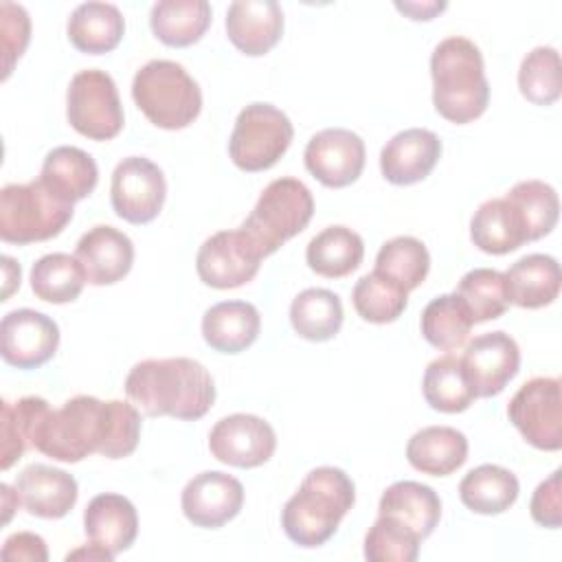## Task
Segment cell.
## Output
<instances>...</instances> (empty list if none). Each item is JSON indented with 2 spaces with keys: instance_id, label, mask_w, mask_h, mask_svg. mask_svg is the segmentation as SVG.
<instances>
[{
  "instance_id": "obj_17",
  "label": "cell",
  "mask_w": 562,
  "mask_h": 562,
  "mask_svg": "<svg viewBox=\"0 0 562 562\" xmlns=\"http://www.w3.org/2000/svg\"><path fill=\"white\" fill-rule=\"evenodd\" d=\"M75 257L79 259L88 283L112 285L132 270L134 244L123 231L97 224L79 237Z\"/></svg>"
},
{
  "instance_id": "obj_16",
  "label": "cell",
  "mask_w": 562,
  "mask_h": 562,
  "mask_svg": "<svg viewBox=\"0 0 562 562\" xmlns=\"http://www.w3.org/2000/svg\"><path fill=\"white\" fill-rule=\"evenodd\" d=\"M182 514L189 522L204 529H217L233 520L244 505V485L217 470L195 474L180 496Z\"/></svg>"
},
{
  "instance_id": "obj_22",
  "label": "cell",
  "mask_w": 562,
  "mask_h": 562,
  "mask_svg": "<svg viewBox=\"0 0 562 562\" xmlns=\"http://www.w3.org/2000/svg\"><path fill=\"white\" fill-rule=\"evenodd\" d=\"M503 274L507 301L518 307L538 310L551 305L560 294V263L551 255H525Z\"/></svg>"
},
{
  "instance_id": "obj_27",
  "label": "cell",
  "mask_w": 562,
  "mask_h": 562,
  "mask_svg": "<svg viewBox=\"0 0 562 562\" xmlns=\"http://www.w3.org/2000/svg\"><path fill=\"white\" fill-rule=\"evenodd\" d=\"M472 244L487 255H507L527 241L516 206L503 195L485 200L470 220Z\"/></svg>"
},
{
  "instance_id": "obj_6",
  "label": "cell",
  "mask_w": 562,
  "mask_h": 562,
  "mask_svg": "<svg viewBox=\"0 0 562 562\" xmlns=\"http://www.w3.org/2000/svg\"><path fill=\"white\" fill-rule=\"evenodd\" d=\"M312 215V191L296 178H277L261 191L241 228L268 257L299 235L310 224Z\"/></svg>"
},
{
  "instance_id": "obj_13",
  "label": "cell",
  "mask_w": 562,
  "mask_h": 562,
  "mask_svg": "<svg viewBox=\"0 0 562 562\" xmlns=\"http://www.w3.org/2000/svg\"><path fill=\"white\" fill-rule=\"evenodd\" d=\"M364 140L345 127L316 132L305 145L307 171L329 189L353 184L364 169Z\"/></svg>"
},
{
  "instance_id": "obj_29",
  "label": "cell",
  "mask_w": 562,
  "mask_h": 562,
  "mask_svg": "<svg viewBox=\"0 0 562 562\" xmlns=\"http://www.w3.org/2000/svg\"><path fill=\"white\" fill-rule=\"evenodd\" d=\"M520 485L514 472L496 463H483L470 470L459 483L461 503L483 516H496L507 512L518 498Z\"/></svg>"
},
{
  "instance_id": "obj_42",
  "label": "cell",
  "mask_w": 562,
  "mask_h": 562,
  "mask_svg": "<svg viewBox=\"0 0 562 562\" xmlns=\"http://www.w3.org/2000/svg\"><path fill=\"white\" fill-rule=\"evenodd\" d=\"M140 439V413L132 402L108 400V430L99 450L105 459L130 457Z\"/></svg>"
},
{
  "instance_id": "obj_40",
  "label": "cell",
  "mask_w": 562,
  "mask_h": 562,
  "mask_svg": "<svg viewBox=\"0 0 562 562\" xmlns=\"http://www.w3.org/2000/svg\"><path fill=\"white\" fill-rule=\"evenodd\" d=\"M351 301L362 321L386 325L402 316L408 303V292L380 277L378 272H369L356 281Z\"/></svg>"
},
{
  "instance_id": "obj_44",
  "label": "cell",
  "mask_w": 562,
  "mask_h": 562,
  "mask_svg": "<svg viewBox=\"0 0 562 562\" xmlns=\"http://www.w3.org/2000/svg\"><path fill=\"white\" fill-rule=\"evenodd\" d=\"M562 470H553L549 479H544L531 496L529 512L533 522L547 529H558L562 525V487H560Z\"/></svg>"
},
{
  "instance_id": "obj_37",
  "label": "cell",
  "mask_w": 562,
  "mask_h": 562,
  "mask_svg": "<svg viewBox=\"0 0 562 562\" xmlns=\"http://www.w3.org/2000/svg\"><path fill=\"white\" fill-rule=\"evenodd\" d=\"M505 198L520 213L527 241H536L555 228L560 202L551 184L542 180H520L505 193Z\"/></svg>"
},
{
  "instance_id": "obj_26",
  "label": "cell",
  "mask_w": 562,
  "mask_h": 562,
  "mask_svg": "<svg viewBox=\"0 0 562 562\" xmlns=\"http://www.w3.org/2000/svg\"><path fill=\"white\" fill-rule=\"evenodd\" d=\"M378 514L404 522L419 540H426L441 518V498L430 485L397 481L382 492Z\"/></svg>"
},
{
  "instance_id": "obj_38",
  "label": "cell",
  "mask_w": 562,
  "mask_h": 562,
  "mask_svg": "<svg viewBox=\"0 0 562 562\" xmlns=\"http://www.w3.org/2000/svg\"><path fill=\"white\" fill-rule=\"evenodd\" d=\"M454 294L463 301L474 325L503 316L509 305L505 292V274L494 268H474L465 272Z\"/></svg>"
},
{
  "instance_id": "obj_15",
  "label": "cell",
  "mask_w": 562,
  "mask_h": 562,
  "mask_svg": "<svg viewBox=\"0 0 562 562\" xmlns=\"http://www.w3.org/2000/svg\"><path fill=\"white\" fill-rule=\"evenodd\" d=\"M461 362L476 397H494L518 373L520 349L509 334L487 331L468 342Z\"/></svg>"
},
{
  "instance_id": "obj_20",
  "label": "cell",
  "mask_w": 562,
  "mask_h": 562,
  "mask_svg": "<svg viewBox=\"0 0 562 562\" xmlns=\"http://www.w3.org/2000/svg\"><path fill=\"white\" fill-rule=\"evenodd\" d=\"M15 492L22 507L31 516L48 520L64 518L75 507L79 496V487L72 474L44 463L24 468L15 479Z\"/></svg>"
},
{
  "instance_id": "obj_28",
  "label": "cell",
  "mask_w": 562,
  "mask_h": 562,
  "mask_svg": "<svg viewBox=\"0 0 562 562\" xmlns=\"http://www.w3.org/2000/svg\"><path fill=\"white\" fill-rule=\"evenodd\" d=\"M70 44L88 55H103L119 46L125 33V20L119 7L110 2L79 4L66 24Z\"/></svg>"
},
{
  "instance_id": "obj_3",
  "label": "cell",
  "mask_w": 562,
  "mask_h": 562,
  "mask_svg": "<svg viewBox=\"0 0 562 562\" xmlns=\"http://www.w3.org/2000/svg\"><path fill=\"white\" fill-rule=\"evenodd\" d=\"M432 105L450 123L479 119L490 103V83L479 46L461 35L441 40L430 55Z\"/></svg>"
},
{
  "instance_id": "obj_47",
  "label": "cell",
  "mask_w": 562,
  "mask_h": 562,
  "mask_svg": "<svg viewBox=\"0 0 562 562\" xmlns=\"http://www.w3.org/2000/svg\"><path fill=\"white\" fill-rule=\"evenodd\" d=\"M66 560H68V562H70V560H105V562H112L114 555H112L110 551H105V549H101V547H97V544L90 542V544H86V547H79V549L66 553Z\"/></svg>"
},
{
  "instance_id": "obj_31",
  "label": "cell",
  "mask_w": 562,
  "mask_h": 562,
  "mask_svg": "<svg viewBox=\"0 0 562 562\" xmlns=\"http://www.w3.org/2000/svg\"><path fill=\"white\" fill-rule=\"evenodd\" d=\"M364 257L362 237L347 226H327L316 233L305 250L310 270L327 279H340L351 274Z\"/></svg>"
},
{
  "instance_id": "obj_19",
  "label": "cell",
  "mask_w": 562,
  "mask_h": 562,
  "mask_svg": "<svg viewBox=\"0 0 562 562\" xmlns=\"http://www.w3.org/2000/svg\"><path fill=\"white\" fill-rule=\"evenodd\" d=\"M226 35L248 57L270 53L283 35V11L274 0H235L226 11Z\"/></svg>"
},
{
  "instance_id": "obj_43",
  "label": "cell",
  "mask_w": 562,
  "mask_h": 562,
  "mask_svg": "<svg viewBox=\"0 0 562 562\" xmlns=\"http://www.w3.org/2000/svg\"><path fill=\"white\" fill-rule=\"evenodd\" d=\"M0 22H2V79H7L22 57L31 40V18L22 4L2 2L0 4Z\"/></svg>"
},
{
  "instance_id": "obj_41",
  "label": "cell",
  "mask_w": 562,
  "mask_h": 562,
  "mask_svg": "<svg viewBox=\"0 0 562 562\" xmlns=\"http://www.w3.org/2000/svg\"><path fill=\"white\" fill-rule=\"evenodd\" d=\"M419 542L417 533L404 522L378 514L364 536V558L369 562H415Z\"/></svg>"
},
{
  "instance_id": "obj_30",
  "label": "cell",
  "mask_w": 562,
  "mask_h": 562,
  "mask_svg": "<svg viewBox=\"0 0 562 562\" xmlns=\"http://www.w3.org/2000/svg\"><path fill=\"white\" fill-rule=\"evenodd\" d=\"M211 24L206 0H160L151 7V33L167 46L184 48L195 44Z\"/></svg>"
},
{
  "instance_id": "obj_9",
  "label": "cell",
  "mask_w": 562,
  "mask_h": 562,
  "mask_svg": "<svg viewBox=\"0 0 562 562\" xmlns=\"http://www.w3.org/2000/svg\"><path fill=\"white\" fill-rule=\"evenodd\" d=\"M509 422L527 443L555 452L562 448V391L560 378L527 380L507 404Z\"/></svg>"
},
{
  "instance_id": "obj_35",
  "label": "cell",
  "mask_w": 562,
  "mask_h": 562,
  "mask_svg": "<svg viewBox=\"0 0 562 562\" xmlns=\"http://www.w3.org/2000/svg\"><path fill=\"white\" fill-rule=\"evenodd\" d=\"M86 283V272L75 255L50 252L31 268V290L46 303H72Z\"/></svg>"
},
{
  "instance_id": "obj_48",
  "label": "cell",
  "mask_w": 562,
  "mask_h": 562,
  "mask_svg": "<svg viewBox=\"0 0 562 562\" xmlns=\"http://www.w3.org/2000/svg\"><path fill=\"white\" fill-rule=\"evenodd\" d=\"M4 263V294L2 301H9L11 292L20 288V263H15L11 257H2Z\"/></svg>"
},
{
  "instance_id": "obj_36",
  "label": "cell",
  "mask_w": 562,
  "mask_h": 562,
  "mask_svg": "<svg viewBox=\"0 0 562 562\" xmlns=\"http://www.w3.org/2000/svg\"><path fill=\"white\" fill-rule=\"evenodd\" d=\"M470 312L465 310L463 301L452 294H439L435 296L422 312V334L435 349L441 351H454L459 349L472 329Z\"/></svg>"
},
{
  "instance_id": "obj_45",
  "label": "cell",
  "mask_w": 562,
  "mask_h": 562,
  "mask_svg": "<svg viewBox=\"0 0 562 562\" xmlns=\"http://www.w3.org/2000/svg\"><path fill=\"white\" fill-rule=\"evenodd\" d=\"M2 560H29V562H46L48 560V549L42 536L31 533V531H18L11 533L0 551Z\"/></svg>"
},
{
  "instance_id": "obj_1",
  "label": "cell",
  "mask_w": 562,
  "mask_h": 562,
  "mask_svg": "<svg viewBox=\"0 0 562 562\" xmlns=\"http://www.w3.org/2000/svg\"><path fill=\"white\" fill-rule=\"evenodd\" d=\"M125 395L147 417L195 422L211 411L215 382L209 369L193 358H149L130 369Z\"/></svg>"
},
{
  "instance_id": "obj_46",
  "label": "cell",
  "mask_w": 562,
  "mask_h": 562,
  "mask_svg": "<svg viewBox=\"0 0 562 562\" xmlns=\"http://www.w3.org/2000/svg\"><path fill=\"white\" fill-rule=\"evenodd\" d=\"M446 7V2H395V9L406 13L411 20H432Z\"/></svg>"
},
{
  "instance_id": "obj_25",
  "label": "cell",
  "mask_w": 562,
  "mask_h": 562,
  "mask_svg": "<svg viewBox=\"0 0 562 562\" xmlns=\"http://www.w3.org/2000/svg\"><path fill=\"white\" fill-rule=\"evenodd\" d=\"M408 463L430 476H448L468 459V439L452 426H426L406 443Z\"/></svg>"
},
{
  "instance_id": "obj_34",
  "label": "cell",
  "mask_w": 562,
  "mask_h": 562,
  "mask_svg": "<svg viewBox=\"0 0 562 562\" xmlns=\"http://www.w3.org/2000/svg\"><path fill=\"white\" fill-rule=\"evenodd\" d=\"M430 270V255L424 241L411 235H400L382 244L375 257V268L380 277L400 285L404 292L419 288Z\"/></svg>"
},
{
  "instance_id": "obj_12",
  "label": "cell",
  "mask_w": 562,
  "mask_h": 562,
  "mask_svg": "<svg viewBox=\"0 0 562 562\" xmlns=\"http://www.w3.org/2000/svg\"><path fill=\"white\" fill-rule=\"evenodd\" d=\"M274 448V428L266 419L248 413L222 417L209 432L211 454L233 468H259L270 461Z\"/></svg>"
},
{
  "instance_id": "obj_24",
  "label": "cell",
  "mask_w": 562,
  "mask_h": 562,
  "mask_svg": "<svg viewBox=\"0 0 562 562\" xmlns=\"http://www.w3.org/2000/svg\"><path fill=\"white\" fill-rule=\"evenodd\" d=\"M261 329V316L248 301H222L202 316L204 342L220 353H239L248 349Z\"/></svg>"
},
{
  "instance_id": "obj_14",
  "label": "cell",
  "mask_w": 562,
  "mask_h": 562,
  "mask_svg": "<svg viewBox=\"0 0 562 562\" xmlns=\"http://www.w3.org/2000/svg\"><path fill=\"white\" fill-rule=\"evenodd\" d=\"M59 347L57 323L37 310H13L0 323L2 360L15 369L46 364Z\"/></svg>"
},
{
  "instance_id": "obj_23",
  "label": "cell",
  "mask_w": 562,
  "mask_h": 562,
  "mask_svg": "<svg viewBox=\"0 0 562 562\" xmlns=\"http://www.w3.org/2000/svg\"><path fill=\"white\" fill-rule=\"evenodd\" d=\"M99 180L94 158L72 145L55 147L46 154L40 171V182L59 200L75 204L88 198Z\"/></svg>"
},
{
  "instance_id": "obj_4",
  "label": "cell",
  "mask_w": 562,
  "mask_h": 562,
  "mask_svg": "<svg viewBox=\"0 0 562 562\" xmlns=\"http://www.w3.org/2000/svg\"><path fill=\"white\" fill-rule=\"evenodd\" d=\"M132 99L149 123L162 130L191 125L202 110V90L182 64L151 59L136 70Z\"/></svg>"
},
{
  "instance_id": "obj_7",
  "label": "cell",
  "mask_w": 562,
  "mask_h": 562,
  "mask_svg": "<svg viewBox=\"0 0 562 562\" xmlns=\"http://www.w3.org/2000/svg\"><path fill=\"white\" fill-rule=\"evenodd\" d=\"M294 138V127L285 112L270 103H250L237 119L228 140V154L235 167L255 173L279 162Z\"/></svg>"
},
{
  "instance_id": "obj_10",
  "label": "cell",
  "mask_w": 562,
  "mask_h": 562,
  "mask_svg": "<svg viewBox=\"0 0 562 562\" xmlns=\"http://www.w3.org/2000/svg\"><path fill=\"white\" fill-rule=\"evenodd\" d=\"M263 250L239 226L235 231H220L204 239L195 257V270L204 285L215 290L241 288L259 272Z\"/></svg>"
},
{
  "instance_id": "obj_8",
  "label": "cell",
  "mask_w": 562,
  "mask_h": 562,
  "mask_svg": "<svg viewBox=\"0 0 562 562\" xmlns=\"http://www.w3.org/2000/svg\"><path fill=\"white\" fill-rule=\"evenodd\" d=\"M66 116L90 140H110L123 130V105L114 79L99 68L79 70L66 92Z\"/></svg>"
},
{
  "instance_id": "obj_5",
  "label": "cell",
  "mask_w": 562,
  "mask_h": 562,
  "mask_svg": "<svg viewBox=\"0 0 562 562\" xmlns=\"http://www.w3.org/2000/svg\"><path fill=\"white\" fill-rule=\"evenodd\" d=\"M72 220V204L53 195L42 182H13L0 191V237L7 244H35L57 237Z\"/></svg>"
},
{
  "instance_id": "obj_11",
  "label": "cell",
  "mask_w": 562,
  "mask_h": 562,
  "mask_svg": "<svg viewBox=\"0 0 562 562\" xmlns=\"http://www.w3.org/2000/svg\"><path fill=\"white\" fill-rule=\"evenodd\" d=\"M167 182L162 169L145 156H127L112 171L110 202L130 224H149L162 211Z\"/></svg>"
},
{
  "instance_id": "obj_2",
  "label": "cell",
  "mask_w": 562,
  "mask_h": 562,
  "mask_svg": "<svg viewBox=\"0 0 562 562\" xmlns=\"http://www.w3.org/2000/svg\"><path fill=\"white\" fill-rule=\"evenodd\" d=\"M356 503L349 474L334 465H321L305 474L299 490L281 509V527L299 547H321L336 531Z\"/></svg>"
},
{
  "instance_id": "obj_32",
  "label": "cell",
  "mask_w": 562,
  "mask_h": 562,
  "mask_svg": "<svg viewBox=\"0 0 562 562\" xmlns=\"http://www.w3.org/2000/svg\"><path fill=\"white\" fill-rule=\"evenodd\" d=\"M424 400L439 413H463L476 400V393L468 380L461 356L446 353L435 358L422 380Z\"/></svg>"
},
{
  "instance_id": "obj_33",
  "label": "cell",
  "mask_w": 562,
  "mask_h": 562,
  "mask_svg": "<svg viewBox=\"0 0 562 562\" xmlns=\"http://www.w3.org/2000/svg\"><path fill=\"white\" fill-rule=\"evenodd\" d=\"M342 318L338 294L325 288H307L299 292L290 305L292 329L312 342L331 340L340 331Z\"/></svg>"
},
{
  "instance_id": "obj_39",
  "label": "cell",
  "mask_w": 562,
  "mask_h": 562,
  "mask_svg": "<svg viewBox=\"0 0 562 562\" xmlns=\"http://www.w3.org/2000/svg\"><path fill=\"white\" fill-rule=\"evenodd\" d=\"M520 94L536 105H551L562 92L560 53L553 46H536L529 50L518 68Z\"/></svg>"
},
{
  "instance_id": "obj_21",
  "label": "cell",
  "mask_w": 562,
  "mask_h": 562,
  "mask_svg": "<svg viewBox=\"0 0 562 562\" xmlns=\"http://www.w3.org/2000/svg\"><path fill=\"white\" fill-rule=\"evenodd\" d=\"M83 531L92 544L110 551L116 558L136 540V507L123 494H97L83 512Z\"/></svg>"
},
{
  "instance_id": "obj_18",
  "label": "cell",
  "mask_w": 562,
  "mask_h": 562,
  "mask_svg": "<svg viewBox=\"0 0 562 562\" xmlns=\"http://www.w3.org/2000/svg\"><path fill=\"white\" fill-rule=\"evenodd\" d=\"M441 140L435 132L411 127L397 132L380 151V169L386 182L406 187L422 182L439 162Z\"/></svg>"
}]
</instances>
